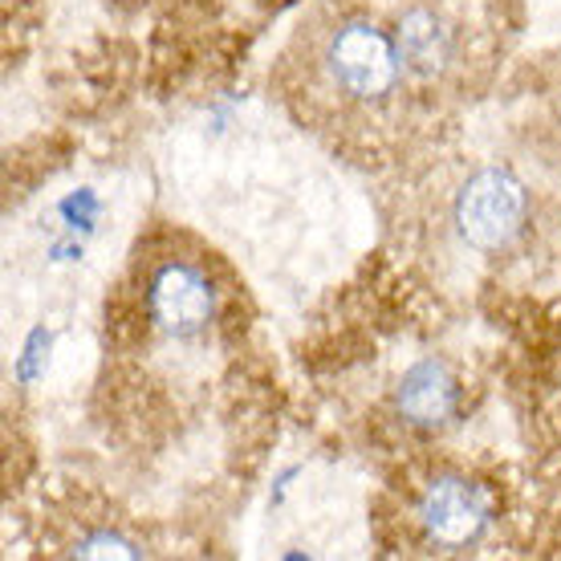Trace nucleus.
Returning a JSON list of instances; mask_svg holds the SVG:
<instances>
[{"label":"nucleus","mask_w":561,"mask_h":561,"mask_svg":"<svg viewBox=\"0 0 561 561\" xmlns=\"http://www.w3.org/2000/svg\"><path fill=\"white\" fill-rule=\"evenodd\" d=\"M529 220V192L505 168L477 171L456 196V232L472 249H508L525 232Z\"/></svg>","instance_id":"nucleus-1"},{"label":"nucleus","mask_w":561,"mask_h":561,"mask_svg":"<svg viewBox=\"0 0 561 561\" xmlns=\"http://www.w3.org/2000/svg\"><path fill=\"white\" fill-rule=\"evenodd\" d=\"M325 66L351 99H382L399 82L403 57H399V45L375 25H346L337 28L325 49Z\"/></svg>","instance_id":"nucleus-2"},{"label":"nucleus","mask_w":561,"mask_h":561,"mask_svg":"<svg viewBox=\"0 0 561 561\" xmlns=\"http://www.w3.org/2000/svg\"><path fill=\"white\" fill-rule=\"evenodd\" d=\"M216 294L208 277L187 261H168L147 285V318L159 334L168 337H196L208 330Z\"/></svg>","instance_id":"nucleus-3"},{"label":"nucleus","mask_w":561,"mask_h":561,"mask_svg":"<svg viewBox=\"0 0 561 561\" xmlns=\"http://www.w3.org/2000/svg\"><path fill=\"white\" fill-rule=\"evenodd\" d=\"M492 520V505L484 489L463 477L432 480L420 496V525L435 546L463 549L477 546Z\"/></svg>","instance_id":"nucleus-4"},{"label":"nucleus","mask_w":561,"mask_h":561,"mask_svg":"<svg viewBox=\"0 0 561 561\" xmlns=\"http://www.w3.org/2000/svg\"><path fill=\"white\" fill-rule=\"evenodd\" d=\"M394 408H399L403 423L420 427V432H435L460 408V382H456V375L439 358H423V363H415L399 379Z\"/></svg>","instance_id":"nucleus-5"},{"label":"nucleus","mask_w":561,"mask_h":561,"mask_svg":"<svg viewBox=\"0 0 561 561\" xmlns=\"http://www.w3.org/2000/svg\"><path fill=\"white\" fill-rule=\"evenodd\" d=\"M399 57H403V66L415 73H435L448 66L451 57V28L439 21L435 13H408L403 16V25H399Z\"/></svg>","instance_id":"nucleus-6"},{"label":"nucleus","mask_w":561,"mask_h":561,"mask_svg":"<svg viewBox=\"0 0 561 561\" xmlns=\"http://www.w3.org/2000/svg\"><path fill=\"white\" fill-rule=\"evenodd\" d=\"M61 220H66V228H70L73 237L78 232H94V225H99V216H102V199L90 192V187H82V192H73L70 199H61Z\"/></svg>","instance_id":"nucleus-7"},{"label":"nucleus","mask_w":561,"mask_h":561,"mask_svg":"<svg viewBox=\"0 0 561 561\" xmlns=\"http://www.w3.org/2000/svg\"><path fill=\"white\" fill-rule=\"evenodd\" d=\"M73 553H78V558H139V549L130 546L127 537H118V534H90V537H82Z\"/></svg>","instance_id":"nucleus-8"},{"label":"nucleus","mask_w":561,"mask_h":561,"mask_svg":"<svg viewBox=\"0 0 561 561\" xmlns=\"http://www.w3.org/2000/svg\"><path fill=\"white\" fill-rule=\"evenodd\" d=\"M49 346H54V334H45V330H33V337L25 342V354H21V363H16V375L21 379H37L49 363Z\"/></svg>","instance_id":"nucleus-9"}]
</instances>
